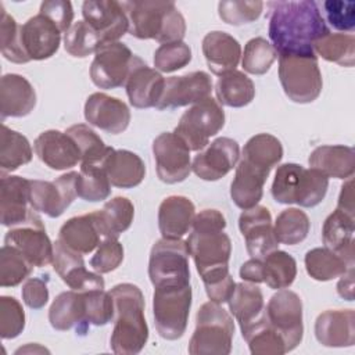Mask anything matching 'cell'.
Returning a JSON list of instances; mask_svg holds the SVG:
<instances>
[{
  "mask_svg": "<svg viewBox=\"0 0 355 355\" xmlns=\"http://www.w3.org/2000/svg\"><path fill=\"white\" fill-rule=\"evenodd\" d=\"M154 67L161 72H175L191 61V49L183 40L161 44L154 53Z\"/></svg>",
  "mask_w": 355,
  "mask_h": 355,
  "instance_id": "obj_52",
  "label": "cell"
},
{
  "mask_svg": "<svg viewBox=\"0 0 355 355\" xmlns=\"http://www.w3.org/2000/svg\"><path fill=\"white\" fill-rule=\"evenodd\" d=\"M32 147L28 139L17 130L1 126L0 135V168L1 173L12 172L19 166L31 162Z\"/></svg>",
  "mask_w": 355,
  "mask_h": 355,
  "instance_id": "obj_42",
  "label": "cell"
},
{
  "mask_svg": "<svg viewBox=\"0 0 355 355\" xmlns=\"http://www.w3.org/2000/svg\"><path fill=\"white\" fill-rule=\"evenodd\" d=\"M268 8V33L279 55H316L313 44L330 32L316 1H270Z\"/></svg>",
  "mask_w": 355,
  "mask_h": 355,
  "instance_id": "obj_1",
  "label": "cell"
},
{
  "mask_svg": "<svg viewBox=\"0 0 355 355\" xmlns=\"http://www.w3.org/2000/svg\"><path fill=\"white\" fill-rule=\"evenodd\" d=\"M0 49L3 57L11 62L25 64L31 61L22 46L21 25L17 24L14 17H11L3 6L0 18Z\"/></svg>",
  "mask_w": 355,
  "mask_h": 355,
  "instance_id": "obj_50",
  "label": "cell"
},
{
  "mask_svg": "<svg viewBox=\"0 0 355 355\" xmlns=\"http://www.w3.org/2000/svg\"><path fill=\"white\" fill-rule=\"evenodd\" d=\"M239 158V143L230 137H218L194 157L191 171L202 180L215 182L226 176Z\"/></svg>",
  "mask_w": 355,
  "mask_h": 355,
  "instance_id": "obj_18",
  "label": "cell"
},
{
  "mask_svg": "<svg viewBox=\"0 0 355 355\" xmlns=\"http://www.w3.org/2000/svg\"><path fill=\"white\" fill-rule=\"evenodd\" d=\"M283 158L280 140L269 133H258L248 139L241 151V159L268 172L272 171Z\"/></svg>",
  "mask_w": 355,
  "mask_h": 355,
  "instance_id": "obj_39",
  "label": "cell"
},
{
  "mask_svg": "<svg viewBox=\"0 0 355 355\" xmlns=\"http://www.w3.org/2000/svg\"><path fill=\"white\" fill-rule=\"evenodd\" d=\"M85 21L98 33L101 43L118 42L129 31L122 4L115 0H89L82 4Z\"/></svg>",
  "mask_w": 355,
  "mask_h": 355,
  "instance_id": "obj_19",
  "label": "cell"
},
{
  "mask_svg": "<svg viewBox=\"0 0 355 355\" xmlns=\"http://www.w3.org/2000/svg\"><path fill=\"white\" fill-rule=\"evenodd\" d=\"M40 14L47 17L61 33H67V31L72 26L73 19V8L71 1L67 0H47L40 4Z\"/></svg>",
  "mask_w": 355,
  "mask_h": 355,
  "instance_id": "obj_58",
  "label": "cell"
},
{
  "mask_svg": "<svg viewBox=\"0 0 355 355\" xmlns=\"http://www.w3.org/2000/svg\"><path fill=\"white\" fill-rule=\"evenodd\" d=\"M98 33L86 22L78 21L64 35V49L76 58H85L98 50L101 46Z\"/></svg>",
  "mask_w": 355,
  "mask_h": 355,
  "instance_id": "obj_49",
  "label": "cell"
},
{
  "mask_svg": "<svg viewBox=\"0 0 355 355\" xmlns=\"http://www.w3.org/2000/svg\"><path fill=\"white\" fill-rule=\"evenodd\" d=\"M110 294L114 301L111 349L119 355L139 354L148 340L143 293L136 284L119 283L110 290Z\"/></svg>",
  "mask_w": 355,
  "mask_h": 355,
  "instance_id": "obj_3",
  "label": "cell"
},
{
  "mask_svg": "<svg viewBox=\"0 0 355 355\" xmlns=\"http://www.w3.org/2000/svg\"><path fill=\"white\" fill-rule=\"evenodd\" d=\"M29 205V179L1 173L0 220L3 226H17L25 222L32 209Z\"/></svg>",
  "mask_w": 355,
  "mask_h": 355,
  "instance_id": "obj_26",
  "label": "cell"
},
{
  "mask_svg": "<svg viewBox=\"0 0 355 355\" xmlns=\"http://www.w3.org/2000/svg\"><path fill=\"white\" fill-rule=\"evenodd\" d=\"M22 300L31 309H40L49 301L47 282L40 277H29L22 286Z\"/></svg>",
  "mask_w": 355,
  "mask_h": 355,
  "instance_id": "obj_59",
  "label": "cell"
},
{
  "mask_svg": "<svg viewBox=\"0 0 355 355\" xmlns=\"http://www.w3.org/2000/svg\"><path fill=\"white\" fill-rule=\"evenodd\" d=\"M76 143L80 153V165H103L112 150L104 144L101 137L85 123H76L65 130Z\"/></svg>",
  "mask_w": 355,
  "mask_h": 355,
  "instance_id": "obj_45",
  "label": "cell"
},
{
  "mask_svg": "<svg viewBox=\"0 0 355 355\" xmlns=\"http://www.w3.org/2000/svg\"><path fill=\"white\" fill-rule=\"evenodd\" d=\"M37 158L54 171H65L80 162V153L73 139L67 132L50 129L42 132L35 143Z\"/></svg>",
  "mask_w": 355,
  "mask_h": 355,
  "instance_id": "obj_23",
  "label": "cell"
},
{
  "mask_svg": "<svg viewBox=\"0 0 355 355\" xmlns=\"http://www.w3.org/2000/svg\"><path fill=\"white\" fill-rule=\"evenodd\" d=\"M4 244L19 250L33 266L43 268L53 262L54 244L50 241L46 227L35 209L28 219L12 226L4 236Z\"/></svg>",
  "mask_w": 355,
  "mask_h": 355,
  "instance_id": "obj_12",
  "label": "cell"
},
{
  "mask_svg": "<svg viewBox=\"0 0 355 355\" xmlns=\"http://www.w3.org/2000/svg\"><path fill=\"white\" fill-rule=\"evenodd\" d=\"M111 186L132 189L139 186L146 176L143 159L129 150H111L103 162Z\"/></svg>",
  "mask_w": 355,
  "mask_h": 355,
  "instance_id": "obj_33",
  "label": "cell"
},
{
  "mask_svg": "<svg viewBox=\"0 0 355 355\" xmlns=\"http://www.w3.org/2000/svg\"><path fill=\"white\" fill-rule=\"evenodd\" d=\"M25 327V312L19 301L10 295L0 297V336L3 340L18 337Z\"/></svg>",
  "mask_w": 355,
  "mask_h": 355,
  "instance_id": "obj_54",
  "label": "cell"
},
{
  "mask_svg": "<svg viewBox=\"0 0 355 355\" xmlns=\"http://www.w3.org/2000/svg\"><path fill=\"white\" fill-rule=\"evenodd\" d=\"M234 336L233 318L220 304H202L196 316V329L189 343L191 355H227Z\"/></svg>",
  "mask_w": 355,
  "mask_h": 355,
  "instance_id": "obj_6",
  "label": "cell"
},
{
  "mask_svg": "<svg viewBox=\"0 0 355 355\" xmlns=\"http://www.w3.org/2000/svg\"><path fill=\"white\" fill-rule=\"evenodd\" d=\"M279 79L286 96L294 103H312L322 93L316 55H279Z\"/></svg>",
  "mask_w": 355,
  "mask_h": 355,
  "instance_id": "obj_8",
  "label": "cell"
},
{
  "mask_svg": "<svg viewBox=\"0 0 355 355\" xmlns=\"http://www.w3.org/2000/svg\"><path fill=\"white\" fill-rule=\"evenodd\" d=\"M31 261L15 247L4 244L0 250V286L15 287L32 272Z\"/></svg>",
  "mask_w": 355,
  "mask_h": 355,
  "instance_id": "obj_48",
  "label": "cell"
},
{
  "mask_svg": "<svg viewBox=\"0 0 355 355\" xmlns=\"http://www.w3.org/2000/svg\"><path fill=\"white\" fill-rule=\"evenodd\" d=\"M49 322L58 331L75 329L78 334H85L89 329V322L83 293L75 290L60 293L49 309Z\"/></svg>",
  "mask_w": 355,
  "mask_h": 355,
  "instance_id": "obj_29",
  "label": "cell"
},
{
  "mask_svg": "<svg viewBox=\"0 0 355 355\" xmlns=\"http://www.w3.org/2000/svg\"><path fill=\"white\" fill-rule=\"evenodd\" d=\"M306 273L318 282H327L340 277L354 268L338 254L324 248H312L304 258Z\"/></svg>",
  "mask_w": 355,
  "mask_h": 355,
  "instance_id": "obj_41",
  "label": "cell"
},
{
  "mask_svg": "<svg viewBox=\"0 0 355 355\" xmlns=\"http://www.w3.org/2000/svg\"><path fill=\"white\" fill-rule=\"evenodd\" d=\"M327 187L329 178L319 171L287 162L277 168L270 193L280 204H298L304 208H312L323 201Z\"/></svg>",
  "mask_w": 355,
  "mask_h": 355,
  "instance_id": "obj_5",
  "label": "cell"
},
{
  "mask_svg": "<svg viewBox=\"0 0 355 355\" xmlns=\"http://www.w3.org/2000/svg\"><path fill=\"white\" fill-rule=\"evenodd\" d=\"M315 337L324 347H352L355 343L354 309H329L315 320Z\"/></svg>",
  "mask_w": 355,
  "mask_h": 355,
  "instance_id": "obj_25",
  "label": "cell"
},
{
  "mask_svg": "<svg viewBox=\"0 0 355 355\" xmlns=\"http://www.w3.org/2000/svg\"><path fill=\"white\" fill-rule=\"evenodd\" d=\"M103 239L104 234L100 227L97 211H94L65 220L60 227L57 240L68 248L86 255L94 251Z\"/></svg>",
  "mask_w": 355,
  "mask_h": 355,
  "instance_id": "obj_27",
  "label": "cell"
},
{
  "mask_svg": "<svg viewBox=\"0 0 355 355\" xmlns=\"http://www.w3.org/2000/svg\"><path fill=\"white\" fill-rule=\"evenodd\" d=\"M153 154L161 182L175 184L190 175V148L176 133L164 132L158 135L153 141Z\"/></svg>",
  "mask_w": 355,
  "mask_h": 355,
  "instance_id": "obj_15",
  "label": "cell"
},
{
  "mask_svg": "<svg viewBox=\"0 0 355 355\" xmlns=\"http://www.w3.org/2000/svg\"><path fill=\"white\" fill-rule=\"evenodd\" d=\"M241 334L254 355H283L287 352L284 340L269 323L266 312Z\"/></svg>",
  "mask_w": 355,
  "mask_h": 355,
  "instance_id": "obj_38",
  "label": "cell"
},
{
  "mask_svg": "<svg viewBox=\"0 0 355 355\" xmlns=\"http://www.w3.org/2000/svg\"><path fill=\"white\" fill-rule=\"evenodd\" d=\"M263 10L262 1H219L218 14L219 18L234 26L250 24L257 21Z\"/></svg>",
  "mask_w": 355,
  "mask_h": 355,
  "instance_id": "obj_53",
  "label": "cell"
},
{
  "mask_svg": "<svg viewBox=\"0 0 355 355\" xmlns=\"http://www.w3.org/2000/svg\"><path fill=\"white\" fill-rule=\"evenodd\" d=\"M196 207L184 196H169L158 208V229L162 239H182L193 226Z\"/></svg>",
  "mask_w": 355,
  "mask_h": 355,
  "instance_id": "obj_31",
  "label": "cell"
},
{
  "mask_svg": "<svg viewBox=\"0 0 355 355\" xmlns=\"http://www.w3.org/2000/svg\"><path fill=\"white\" fill-rule=\"evenodd\" d=\"M129 19V33L137 39H154L164 43L180 42L186 33V21L172 1H123Z\"/></svg>",
  "mask_w": 355,
  "mask_h": 355,
  "instance_id": "obj_4",
  "label": "cell"
},
{
  "mask_svg": "<svg viewBox=\"0 0 355 355\" xmlns=\"http://www.w3.org/2000/svg\"><path fill=\"white\" fill-rule=\"evenodd\" d=\"M239 229L251 258L262 259L279 247L272 225V215L263 205L244 209L239 218Z\"/></svg>",
  "mask_w": 355,
  "mask_h": 355,
  "instance_id": "obj_16",
  "label": "cell"
},
{
  "mask_svg": "<svg viewBox=\"0 0 355 355\" xmlns=\"http://www.w3.org/2000/svg\"><path fill=\"white\" fill-rule=\"evenodd\" d=\"M240 277L248 283H263L262 279V259L251 258L240 268Z\"/></svg>",
  "mask_w": 355,
  "mask_h": 355,
  "instance_id": "obj_60",
  "label": "cell"
},
{
  "mask_svg": "<svg viewBox=\"0 0 355 355\" xmlns=\"http://www.w3.org/2000/svg\"><path fill=\"white\" fill-rule=\"evenodd\" d=\"M269 173L270 172L262 168L240 159L236 168L234 179L230 184L232 201L243 211L258 205L262 198L263 186Z\"/></svg>",
  "mask_w": 355,
  "mask_h": 355,
  "instance_id": "obj_32",
  "label": "cell"
},
{
  "mask_svg": "<svg viewBox=\"0 0 355 355\" xmlns=\"http://www.w3.org/2000/svg\"><path fill=\"white\" fill-rule=\"evenodd\" d=\"M320 11L334 29L343 32H352L355 28V3L344 0H326L322 3Z\"/></svg>",
  "mask_w": 355,
  "mask_h": 355,
  "instance_id": "obj_57",
  "label": "cell"
},
{
  "mask_svg": "<svg viewBox=\"0 0 355 355\" xmlns=\"http://www.w3.org/2000/svg\"><path fill=\"white\" fill-rule=\"evenodd\" d=\"M189 247L182 239H161L150 251L148 277L154 287L190 284Z\"/></svg>",
  "mask_w": 355,
  "mask_h": 355,
  "instance_id": "obj_9",
  "label": "cell"
},
{
  "mask_svg": "<svg viewBox=\"0 0 355 355\" xmlns=\"http://www.w3.org/2000/svg\"><path fill=\"white\" fill-rule=\"evenodd\" d=\"M219 104L241 108L248 105L255 97L254 82L241 71H232L219 76L215 85Z\"/></svg>",
  "mask_w": 355,
  "mask_h": 355,
  "instance_id": "obj_37",
  "label": "cell"
},
{
  "mask_svg": "<svg viewBox=\"0 0 355 355\" xmlns=\"http://www.w3.org/2000/svg\"><path fill=\"white\" fill-rule=\"evenodd\" d=\"M104 239L115 237L128 230L135 218V207L126 197H114L107 201L103 209L97 211Z\"/></svg>",
  "mask_w": 355,
  "mask_h": 355,
  "instance_id": "obj_40",
  "label": "cell"
},
{
  "mask_svg": "<svg viewBox=\"0 0 355 355\" xmlns=\"http://www.w3.org/2000/svg\"><path fill=\"white\" fill-rule=\"evenodd\" d=\"M309 218L300 208H287L282 211L273 225L277 241L286 245H295L304 241L309 233Z\"/></svg>",
  "mask_w": 355,
  "mask_h": 355,
  "instance_id": "obj_46",
  "label": "cell"
},
{
  "mask_svg": "<svg viewBox=\"0 0 355 355\" xmlns=\"http://www.w3.org/2000/svg\"><path fill=\"white\" fill-rule=\"evenodd\" d=\"M36 92L31 82L18 73H6L0 80L1 121L8 116L21 118L33 111Z\"/></svg>",
  "mask_w": 355,
  "mask_h": 355,
  "instance_id": "obj_28",
  "label": "cell"
},
{
  "mask_svg": "<svg viewBox=\"0 0 355 355\" xmlns=\"http://www.w3.org/2000/svg\"><path fill=\"white\" fill-rule=\"evenodd\" d=\"M241 55V65L244 71L252 75L266 73L277 58L275 47L265 37H254L248 40Z\"/></svg>",
  "mask_w": 355,
  "mask_h": 355,
  "instance_id": "obj_51",
  "label": "cell"
},
{
  "mask_svg": "<svg viewBox=\"0 0 355 355\" xmlns=\"http://www.w3.org/2000/svg\"><path fill=\"white\" fill-rule=\"evenodd\" d=\"M133 60L132 50L121 42L101 44L90 65L92 82L105 90L125 86Z\"/></svg>",
  "mask_w": 355,
  "mask_h": 355,
  "instance_id": "obj_13",
  "label": "cell"
},
{
  "mask_svg": "<svg viewBox=\"0 0 355 355\" xmlns=\"http://www.w3.org/2000/svg\"><path fill=\"white\" fill-rule=\"evenodd\" d=\"M308 164L327 178L349 179L355 172V153L343 144L319 146L309 154Z\"/></svg>",
  "mask_w": 355,
  "mask_h": 355,
  "instance_id": "obj_34",
  "label": "cell"
},
{
  "mask_svg": "<svg viewBox=\"0 0 355 355\" xmlns=\"http://www.w3.org/2000/svg\"><path fill=\"white\" fill-rule=\"evenodd\" d=\"M227 304L229 311L239 322L241 331L265 313L263 295L255 283H237Z\"/></svg>",
  "mask_w": 355,
  "mask_h": 355,
  "instance_id": "obj_36",
  "label": "cell"
},
{
  "mask_svg": "<svg viewBox=\"0 0 355 355\" xmlns=\"http://www.w3.org/2000/svg\"><path fill=\"white\" fill-rule=\"evenodd\" d=\"M337 293L341 298L354 301V268L341 275V279L337 283Z\"/></svg>",
  "mask_w": 355,
  "mask_h": 355,
  "instance_id": "obj_62",
  "label": "cell"
},
{
  "mask_svg": "<svg viewBox=\"0 0 355 355\" xmlns=\"http://www.w3.org/2000/svg\"><path fill=\"white\" fill-rule=\"evenodd\" d=\"M211 92L212 80L204 71H194L180 76H169L165 79L164 92L155 108L171 110L196 104L211 97Z\"/></svg>",
  "mask_w": 355,
  "mask_h": 355,
  "instance_id": "obj_17",
  "label": "cell"
},
{
  "mask_svg": "<svg viewBox=\"0 0 355 355\" xmlns=\"http://www.w3.org/2000/svg\"><path fill=\"white\" fill-rule=\"evenodd\" d=\"M223 126L225 111L222 105L218 100L208 97L184 111L173 133L187 144L190 151H201Z\"/></svg>",
  "mask_w": 355,
  "mask_h": 355,
  "instance_id": "obj_10",
  "label": "cell"
},
{
  "mask_svg": "<svg viewBox=\"0 0 355 355\" xmlns=\"http://www.w3.org/2000/svg\"><path fill=\"white\" fill-rule=\"evenodd\" d=\"M225 227L226 219L220 211L202 209L196 215L191 233L186 240L204 287L230 276L232 241Z\"/></svg>",
  "mask_w": 355,
  "mask_h": 355,
  "instance_id": "obj_2",
  "label": "cell"
},
{
  "mask_svg": "<svg viewBox=\"0 0 355 355\" xmlns=\"http://www.w3.org/2000/svg\"><path fill=\"white\" fill-rule=\"evenodd\" d=\"M337 209L354 215V182L352 178L347 179L341 186V191L337 201Z\"/></svg>",
  "mask_w": 355,
  "mask_h": 355,
  "instance_id": "obj_61",
  "label": "cell"
},
{
  "mask_svg": "<svg viewBox=\"0 0 355 355\" xmlns=\"http://www.w3.org/2000/svg\"><path fill=\"white\" fill-rule=\"evenodd\" d=\"M190 308V284L154 287L153 315L155 329L162 338L173 341L184 334Z\"/></svg>",
  "mask_w": 355,
  "mask_h": 355,
  "instance_id": "obj_7",
  "label": "cell"
},
{
  "mask_svg": "<svg viewBox=\"0 0 355 355\" xmlns=\"http://www.w3.org/2000/svg\"><path fill=\"white\" fill-rule=\"evenodd\" d=\"M54 270L62 279V282L75 291L104 290V279L100 273L89 272L85 268L82 254L68 248L61 241L54 243L53 262Z\"/></svg>",
  "mask_w": 355,
  "mask_h": 355,
  "instance_id": "obj_20",
  "label": "cell"
},
{
  "mask_svg": "<svg viewBox=\"0 0 355 355\" xmlns=\"http://www.w3.org/2000/svg\"><path fill=\"white\" fill-rule=\"evenodd\" d=\"M313 51L316 57L351 68L355 62V37L352 33L329 32L313 44Z\"/></svg>",
  "mask_w": 355,
  "mask_h": 355,
  "instance_id": "obj_44",
  "label": "cell"
},
{
  "mask_svg": "<svg viewBox=\"0 0 355 355\" xmlns=\"http://www.w3.org/2000/svg\"><path fill=\"white\" fill-rule=\"evenodd\" d=\"M201 47L212 73L222 76L236 71L241 58V46L232 35L222 31H212L204 36Z\"/></svg>",
  "mask_w": 355,
  "mask_h": 355,
  "instance_id": "obj_30",
  "label": "cell"
},
{
  "mask_svg": "<svg viewBox=\"0 0 355 355\" xmlns=\"http://www.w3.org/2000/svg\"><path fill=\"white\" fill-rule=\"evenodd\" d=\"M165 78L154 68H150L140 57L135 55L133 65L125 87L129 103L135 108L155 107L162 96Z\"/></svg>",
  "mask_w": 355,
  "mask_h": 355,
  "instance_id": "obj_22",
  "label": "cell"
},
{
  "mask_svg": "<svg viewBox=\"0 0 355 355\" xmlns=\"http://www.w3.org/2000/svg\"><path fill=\"white\" fill-rule=\"evenodd\" d=\"M354 215L334 209L324 220L322 227V240L327 250L343 257L354 266Z\"/></svg>",
  "mask_w": 355,
  "mask_h": 355,
  "instance_id": "obj_35",
  "label": "cell"
},
{
  "mask_svg": "<svg viewBox=\"0 0 355 355\" xmlns=\"http://www.w3.org/2000/svg\"><path fill=\"white\" fill-rule=\"evenodd\" d=\"M265 312L272 327L284 340L286 351L290 352L297 348L304 336L302 301L300 295L291 290L282 288L270 297Z\"/></svg>",
  "mask_w": 355,
  "mask_h": 355,
  "instance_id": "obj_11",
  "label": "cell"
},
{
  "mask_svg": "<svg viewBox=\"0 0 355 355\" xmlns=\"http://www.w3.org/2000/svg\"><path fill=\"white\" fill-rule=\"evenodd\" d=\"M76 193L85 201L97 202L108 198L111 183L103 165H80L76 180Z\"/></svg>",
  "mask_w": 355,
  "mask_h": 355,
  "instance_id": "obj_47",
  "label": "cell"
},
{
  "mask_svg": "<svg viewBox=\"0 0 355 355\" xmlns=\"http://www.w3.org/2000/svg\"><path fill=\"white\" fill-rule=\"evenodd\" d=\"M21 40L29 60L42 61L58 51L61 32L47 17L39 12L21 25Z\"/></svg>",
  "mask_w": 355,
  "mask_h": 355,
  "instance_id": "obj_24",
  "label": "cell"
},
{
  "mask_svg": "<svg viewBox=\"0 0 355 355\" xmlns=\"http://www.w3.org/2000/svg\"><path fill=\"white\" fill-rule=\"evenodd\" d=\"M297 276V262L286 251L275 250L262 258V279L273 290L287 288Z\"/></svg>",
  "mask_w": 355,
  "mask_h": 355,
  "instance_id": "obj_43",
  "label": "cell"
},
{
  "mask_svg": "<svg viewBox=\"0 0 355 355\" xmlns=\"http://www.w3.org/2000/svg\"><path fill=\"white\" fill-rule=\"evenodd\" d=\"M85 119L107 133L119 135L129 126V107L119 98L105 93H93L85 103Z\"/></svg>",
  "mask_w": 355,
  "mask_h": 355,
  "instance_id": "obj_21",
  "label": "cell"
},
{
  "mask_svg": "<svg viewBox=\"0 0 355 355\" xmlns=\"http://www.w3.org/2000/svg\"><path fill=\"white\" fill-rule=\"evenodd\" d=\"M86 304V318L89 324L104 326L114 318V301L110 291L89 290L82 291Z\"/></svg>",
  "mask_w": 355,
  "mask_h": 355,
  "instance_id": "obj_55",
  "label": "cell"
},
{
  "mask_svg": "<svg viewBox=\"0 0 355 355\" xmlns=\"http://www.w3.org/2000/svg\"><path fill=\"white\" fill-rule=\"evenodd\" d=\"M78 172H68L53 182L29 180V205L50 218L61 216L72 204L76 193Z\"/></svg>",
  "mask_w": 355,
  "mask_h": 355,
  "instance_id": "obj_14",
  "label": "cell"
},
{
  "mask_svg": "<svg viewBox=\"0 0 355 355\" xmlns=\"http://www.w3.org/2000/svg\"><path fill=\"white\" fill-rule=\"evenodd\" d=\"M123 261V247L115 237L103 239L94 255L90 259V266L94 272L103 275L115 270Z\"/></svg>",
  "mask_w": 355,
  "mask_h": 355,
  "instance_id": "obj_56",
  "label": "cell"
}]
</instances>
